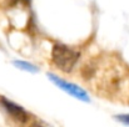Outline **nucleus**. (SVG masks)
<instances>
[{"mask_svg": "<svg viewBox=\"0 0 129 127\" xmlns=\"http://www.w3.org/2000/svg\"><path fill=\"white\" fill-rule=\"evenodd\" d=\"M80 57L79 51L64 45L55 44L51 49V61L53 64L64 72H70Z\"/></svg>", "mask_w": 129, "mask_h": 127, "instance_id": "obj_1", "label": "nucleus"}, {"mask_svg": "<svg viewBox=\"0 0 129 127\" xmlns=\"http://www.w3.org/2000/svg\"><path fill=\"white\" fill-rule=\"evenodd\" d=\"M48 77L50 79V81H53L54 84L56 85L59 88H61L63 91H65L67 93H69L70 96L80 100V101H84V102H89V96L86 93L85 90H83L82 87H79L78 85L72 84V82H68L63 79H60L59 76L54 75V74H48Z\"/></svg>", "mask_w": 129, "mask_h": 127, "instance_id": "obj_2", "label": "nucleus"}, {"mask_svg": "<svg viewBox=\"0 0 129 127\" xmlns=\"http://www.w3.org/2000/svg\"><path fill=\"white\" fill-rule=\"evenodd\" d=\"M0 103H1L3 107L8 111V113H9L11 117H14L16 121L25 122V121L28 120V112H26L23 107H20L19 105H16V103H14V102H11V101H9V100H6V98H4V97L0 98Z\"/></svg>", "mask_w": 129, "mask_h": 127, "instance_id": "obj_3", "label": "nucleus"}, {"mask_svg": "<svg viewBox=\"0 0 129 127\" xmlns=\"http://www.w3.org/2000/svg\"><path fill=\"white\" fill-rule=\"evenodd\" d=\"M13 64H14L18 69H20V70H23V71H28V72H38V71H39L38 66H35V65H33V64H30V62H26V61L15 60Z\"/></svg>", "mask_w": 129, "mask_h": 127, "instance_id": "obj_4", "label": "nucleus"}, {"mask_svg": "<svg viewBox=\"0 0 129 127\" xmlns=\"http://www.w3.org/2000/svg\"><path fill=\"white\" fill-rule=\"evenodd\" d=\"M31 0H10V5H24V6H29Z\"/></svg>", "mask_w": 129, "mask_h": 127, "instance_id": "obj_5", "label": "nucleus"}, {"mask_svg": "<svg viewBox=\"0 0 129 127\" xmlns=\"http://www.w3.org/2000/svg\"><path fill=\"white\" fill-rule=\"evenodd\" d=\"M115 118L118 121H120L122 123L129 126V115H118V116H115Z\"/></svg>", "mask_w": 129, "mask_h": 127, "instance_id": "obj_6", "label": "nucleus"}, {"mask_svg": "<svg viewBox=\"0 0 129 127\" xmlns=\"http://www.w3.org/2000/svg\"><path fill=\"white\" fill-rule=\"evenodd\" d=\"M30 127H44V126H42V125H39V123H33Z\"/></svg>", "mask_w": 129, "mask_h": 127, "instance_id": "obj_7", "label": "nucleus"}]
</instances>
